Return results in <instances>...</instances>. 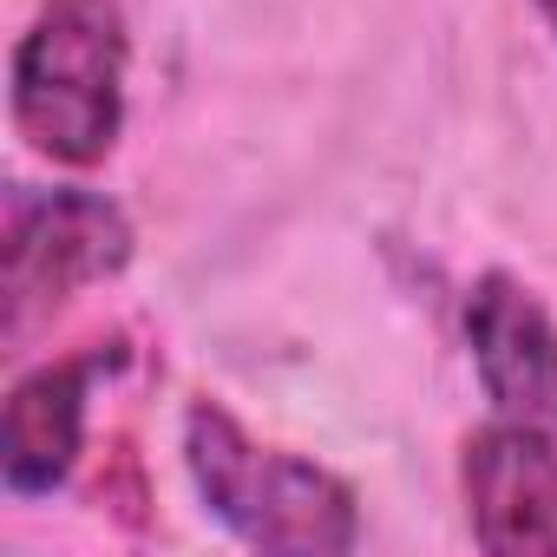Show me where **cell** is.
<instances>
[{"mask_svg": "<svg viewBox=\"0 0 557 557\" xmlns=\"http://www.w3.org/2000/svg\"><path fill=\"white\" fill-rule=\"evenodd\" d=\"M99 374V355L47 361L8 394V420H0V472L21 498H40L66 485L79 440H86V387Z\"/></svg>", "mask_w": 557, "mask_h": 557, "instance_id": "cell-6", "label": "cell"}, {"mask_svg": "<svg viewBox=\"0 0 557 557\" xmlns=\"http://www.w3.org/2000/svg\"><path fill=\"white\" fill-rule=\"evenodd\" d=\"M537 8H544V21H550V27H557V0H537Z\"/></svg>", "mask_w": 557, "mask_h": 557, "instance_id": "cell-7", "label": "cell"}, {"mask_svg": "<svg viewBox=\"0 0 557 557\" xmlns=\"http://www.w3.org/2000/svg\"><path fill=\"white\" fill-rule=\"evenodd\" d=\"M466 348L498 413L557 426V322L524 283L479 275L466 296Z\"/></svg>", "mask_w": 557, "mask_h": 557, "instance_id": "cell-5", "label": "cell"}, {"mask_svg": "<svg viewBox=\"0 0 557 557\" xmlns=\"http://www.w3.org/2000/svg\"><path fill=\"white\" fill-rule=\"evenodd\" d=\"M132 262V223L99 190H40L21 197L8 216L0 249V309L8 342H27L53 309H66L79 289L106 283Z\"/></svg>", "mask_w": 557, "mask_h": 557, "instance_id": "cell-3", "label": "cell"}, {"mask_svg": "<svg viewBox=\"0 0 557 557\" xmlns=\"http://www.w3.org/2000/svg\"><path fill=\"white\" fill-rule=\"evenodd\" d=\"M184 466H190L203 505L256 550L329 557V550H348L361 531L355 492L335 472L256 446L210 400L190 407V420H184Z\"/></svg>", "mask_w": 557, "mask_h": 557, "instance_id": "cell-2", "label": "cell"}, {"mask_svg": "<svg viewBox=\"0 0 557 557\" xmlns=\"http://www.w3.org/2000/svg\"><path fill=\"white\" fill-rule=\"evenodd\" d=\"M125 125V21L112 0H47L14 47V132L53 164H99Z\"/></svg>", "mask_w": 557, "mask_h": 557, "instance_id": "cell-1", "label": "cell"}, {"mask_svg": "<svg viewBox=\"0 0 557 557\" xmlns=\"http://www.w3.org/2000/svg\"><path fill=\"white\" fill-rule=\"evenodd\" d=\"M459 492L472 537L498 557H557V433L498 413L466 440Z\"/></svg>", "mask_w": 557, "mask_h": 557, "instance_id": "cell-4", "label": "cell"}]
</instances>
